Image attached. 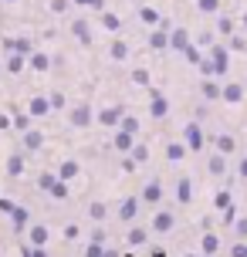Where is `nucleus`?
<instances>
[{
  "label": "nucleus",
  "instance_id": "1",
  "mask_svg": "<svg viewBox=\"0 0 247 257\" xmlns=\"http://www.w3.org/2000/svg\"><path fill=\"white\" fill-rule=\"evenodd\" d=\"M207 58L213 61V78H220V81H223V78L230 75V58H234V51L227 48V41H223V44H220V41H213V44L207 48Z\"/></svg>",
  "mask_w": 247,
  "mask_h": 257
},
{
  "label": "nucleus",
  "instance_id": "2",
  "mask_svg": "<svg viewBox=\"0 0 247 257\" xmlns=\"http://www.w3.org/2000/svg\"><path fill=\"white\" fill-rule=\"evenodd\" d=\"M91 122H95V108H91L88 98H81V102H75L68 108V125L71 128H88Z\"/></svg>",
  "mask_w": 247,
  "mask_h": 257
},
{
  "label": "nucleus",
  "instance_id": "3",
  "mask_svg": "<svg viewBox=\"0 0 247 257\" xmlns=\"http://www.w3.org/2000/svg\"><path fill=\"white\" fill-rule=\"evenodd\" d=\"M183 142L190 146V153H203V149L210 146V136L203 132V125L193 118V122H186V125H183Z\"/></svg>",
  "mask_w": 247,
  "mask_h": 257
},
{
  "label": "nucleus",
  "instance_id": "4",
  "mask_svg": "<svg viewBox=\"0 0 247 257\" xmlns=\"http://www.w3.org/2000/svg\"><path fill=\"white\" fill-rule=\"evenodd\" d=\"M139 206H143V196H122L118 200V210H115V217L118 223H136V217H139Z\"/></svg>",
  "mask_w": 247,
  "mask_h": 257
},
{
  "label": "nucleus",
  "instance_id": "5",
  "mask_svg": "<svg viewBox=\"0 0 247 257\" xmlns=\"http://www.w3.org/2000/svg\"><path fill=\"white\" fill-rule=\"evenodd\" d=\"M122 115H126V108H122L118 102H112V105H102V108L95 112V122H98L102 128H118Z\"/></svg>",
  "mask_w": 247,
  "mask_h": 257
},
{
  "label": "nucleus",
  "instance_id": "6",
  "mask_svg": "<svg viewBox=\"0 0 247 257\" xmlns=\"http://www.w3.org/2000/svg\"><path fill=\"white\" fill-rule=\"evenodd\" d=\"M27 112H31L34 118H48L54 112L51 95H44V91H31V98H27Z\"/></svg>",
  "mask_w": 247,
  "mask_h": 257
},
{
  "label": "nucleus",
  "instance_id": "7",
  "mask_svg": "<svg viewBox=\"0 0 247 257\" xmlns=\"http://www.w3.org/2000/svg\"><path fill=\"white\" fill-rule=\"evenodd\" d=\"M139 196H143V203L159 206L163 200H166V186H163V180H146L143 190H139Z\"/></svg>",
  "mask_w": 247,
  "mask_h": 257
},
{
  "label": "nucleus",
  "instance_id": "8",
  "mask_svg": "<svg viewBox=\"0 0 247 257\" xmlns=\"http://www.w3.org/2000/svg\"><path fill=\"white\" fill-rule=\"evenodd\" d=\"M173 227H176V213L156 206V213H153V220H149V230H153V233H169Z\"/></svg>",
  "mask_w": 247,
  "mask_h": 257
},
{
  "label": "nucleus",
  "instance_id": "9",
  "mask_svg": "<svg viewBox=\"0 0 247 257\" xmlns=\"http://www.w3.org/2000/svg\"><path fill=\"white\" fill-rule=\"evenodd\" d=\"M149 115L159 118V122H163V118H169V98L159 88H149Z\"/></svg>",
  "mask_w": 247,
  "mask_h": 257
},
{
  "label": "nucleus",
  "instance_id": "10",
  "mask_svg": "<svg viewBox=\"0 0 247 257\" xmlns=\"http://www.w3.org/2000/svg\"><path fill=\"white\" fill-rule=\"evenodd\" d=\"M200 98H203V102H220L223 98V81L220 78H200Z\"/></svg>",
  "mask_w": 247,
  "mask_h": 257
},
{
  "label": "nucleus",
  "instance_id": "11",
  "mask_svg": "<svg viewBox=\"0 0 247 257\" xmlns=\"http://www.w3.org/2000/svg\"><path fill=\"white\" fill-rule=\"evenodd\" d=\"M44 142H48V136H44L41 128H27V132H21V149H24V153H41Z\"/></svg>",
  "mask_w": 247,
  "mask_h": 257
},
{
  "label": "nucleus",
  "instance_id": "12",
  "mask_svg": "<svg viewBox=\"0 0 247 257\" xmlns=\"http://www.w3.org/2000/svg\"><path fill=\"white\" fill-rule=\"evenodd\" d=\"M210 146L223 156H237V136L234 132H220V136H210Z\"/></svg>",
  "mask_w": 247,
  "mask_h": 257
},
{
  "label": "nucleus",
  "instance_id": "13",
  "mask_svg": "<svg viewBox=\"0 0 247 257\" xmlns=\"http://www.w3.org/2000/svg\"><path fill=\"white\" fill-rule=\"evenodd\" d=\"M24 169H27V159H24V153H21V149H17V153H11L7 159H4V173H7L11 180L24 176Z\"/></svg>",
  "mask_w": 247,
  "mask_h": 257
},
{
  "label": "nucleus",
  "instance_id": "14",
  "mask_svg": "<svg viewBox=\"0 0 247 257\" xmlns=\"http://www.w3.org/2000/svg\"><path fill=\"white\" fill-rule=\"evenodd\" d=\"M132 146H136V136H132V132H126V128H115V132H112V149H115L118 156H129Z\"/></svg>",
  "mask_w": 247,
  "mask_h": 257
},
{
  "label": "nucleus",
  "instance_id": "15",
  "mask_svg": "<svg viewBox=\"0 0 247 257\" xmlns=\"http://www.w3.org/2000/svg\"><path fill=\"white\" fill-rule=\"evenodd\" d=\"M27 244L48 247L51 244V227H48V223H31V227H27Z\"/></svg>",
  "mask_w": 247,
  "mask_h": 257
},
{
  "label": "nucleus",
  "instance_id": "16",
  "mask_svg": "<svg viewBox=\"0 0 247 257\" xmlns=\"http://www.w3.org/2000/svg\"><path fill=\"white\" fill-rule=\"evenodd\" d=\"M71 38L78 41L81 48H91V27H88V21H85V17H75V21H71Z\"/></svg>",
  "mask_w": 247,
  "mask_h": 257
},
{
  "label": "nucleus",
  "instance_id": "17",
  "mask_svg": "<svg viewBox=\"0 0 247 257\" xmlns=\"http://www.w3.org/2000/svg\"><path fill=\"white\" fill-rule=\"evenodd\" d=\"M27 68H31V71H38V75H48V71L54 68V58L48 51H34L31 58H27Z\"/></svg>",
  "mask_w": 247,
  "mask_h": 257
},
{
  "label": "nucleus",
  "instance_id": "18",
  "mask_svg": "<svg viewBox=\"0 0 247 257\" xmlns=\"http://www.w3.org/2000/svg\"><path fill=\"white\" fill-rule=\"evenodd\" d=\"M24 68H27V54H21V51H11V54H4V71L7 75H24Z\"/></svg>",
  "mask_w": 247,
  "mask_h": 257
},
{
  "label": "nucleus",
  "instance_id": "19",
  "mask_svg": "<svg viewBox=\"0 0 247 257\" xmlns=\"http://www.w3.org/2000/svg\"><path fill=\"white\" fill-rule=\"evenodd\" d=\"M227 163H230V156H223V153H217V149H213V153L207 156V173L213 176V180H220L223 173H227Z\"/></svg>",
  "mask_w": 247,
  "mask_h": 257
},
{
  "label": "nucleus",
  "instance_id": "20",
  "mask_svg": "<svg viewBox=\"0 0 247 257\" xmlns=\"http://www.w3.org/2000/svg\"><path fill=\"white\" fill-rule=\"evenodd\" d=\"M108 58H112L115 64L129 61V58H132V48H129V41H126V38H112V44H108Z\"/></svg>",
  "mask_w": 247,
  "mask_h": 257
},
{
  "label": "nucleus",
  "instance_id": "21",
  "mask_svg": "<svg viewBox=\"0 0 247 257\" xmlns=\"http://www.w3.org/2000/svg\"><path fill=\"white\" fill-rule=\"evenodd\" d=\"M186 156H190V146H186L183 139H169L166 142V163H173V166H176V163H183Z\"/></svg>",
  "mask_w": 247,
  "mask_h": 257
},
{
  "label": "nucleus",
  "instance_id": "22",
  "mask_svg": "<svg viewBox=\"0 0 247 257\" xmlns=\"http://www.w3.org/2000/svg\"><path fill=\"white\" fill-rule=\"evenodd\" d=\"M193 44V38H190V31L186 27H176V31H169V51H176V54H183L186 48Z\"/></svg>",
  "mask_w": 247,
  "mask_h": 257
},
{
  "label": "nucleus",
  "instance_id": "23",
  "mask_svg": "<svg viewBox=\"0 0 247 257\" xmlns=\"http://www.w3.org/2000/svg\"><path fill=\"white\" fill-rule=\"evenodd\" d=\"M146 44H149V51H169V27H163L159 24L156 31H153V34H149V41H146Z\"/></svg>",
  "mask_w": 247,
  "mask_h": 257
},
{
  "label": "nucleus",
  "instance_id": "24",
  "mask_svg": "<svg viewBox=\"0 0 247 257\" xmlns=\"http://www.w3.org/2000/svg\"><path fill=\"white\" fill-rule=\"evenodd\" d=\"M223 105H240L244 102V85L240 81H223Z\"/></svg>",
  "mask_w": 247,
  "mask_h": 257
},
{
  "label": "nucleus",
  "instance_id": "25",
  "mask_svg": "<svg viewBox=\"0 0 247 257\" xmlns=\"http://www.w3.org/2000/svg\"><path fill=\"white\" fill-rule=\"evenodd\" d=\"M176 203L180 206L193 203V180H190V176H180V180H176Z\"/></svg>",
  "mask_w": 247,
  "mask_h": 257
},
{
  "label": "nucleus",
  "instance_id": "26",
  "mask_svg": "<svg viewBox=\"0 0 247 257\" xmlns=\"http://www.w3.org/2000/svg\"><path fill=\"white\" fill-rule=\"evenodd\" d=\"M146 240H149V227H136V223L126 227V244L129 247H143Z\"/></svg>",
  "mask_w": 247,
  "mask_h": 257
},
{
  "label": "nucleus",
  "instance_id": "27",
  "mask_svg": "<svg viewBox=\"0 0 247 257\" xmlns=\"http://www.w3.org/2000/svg\"><path fill=\"white\" fill-rule=\"evenodd\" d=\"M78 173H81V163H78V159H61V163H58V176H61L65 183H75V176H78Z\"/></svg>",
  "mask_w": 247,
  "mask_h": 257
},
{
  "label": "nucleus",
  "instance_id": "28",
  "mask_svg": "<svg viewBox=\"0 0 247 257\" xmlns=\"http://www.w3.org/2000/svg\"><path fill=\"white\" fill-rule=\"evenodd\" d=\"M11 223H14V230H17V233L27 230V227H31V213H27L24 206H14V210H11Z\"/></svg>",
  "mask_w": 247,
  "mask_h": 257
},
{
  "label": "nucleus",
  "instance_id": "29",
  "mask_svg": "<svg viewBox=\"0 0 247 257\" xmlns=\"http://www.w3.org/2000/svg\"><path fill=\"white\" fill-rule=\"evenodd\" d=\"M88 217L95 220V223H105V217H108V203H105V200H91L88 203Z\"/></svg>",
  "mask_w": 247,
  "mask_h": 257
},
{
  "label": "nucleus",
  "instance_id": "30",
  "mask_svg": "<svg viewBox=\"0 0 247 257\" xmlns=\"http://www.w3.org/2000/svg\"><path fill=\"white\" fill-rule=\"evenodd\" d=\"M200 250H203V254H217V250H220V237H217L213 230H207L203 237H200Z\"/></svg>",
  "mask_w": 247,
  "mask_h": 257
},
{
  "label": "nucleus",
  "instance_id": "31",
  "mask_svg": "<svg viewBox=\"0 0 247 257\" xmlns=\"http://www.w3.org/2000/svg\"><path fill=\"white\" fill-rule=\"evenodd\" d=\"M129 85H139V88H149V68H132L129 71Z\"/></svg>",
  "mask_w": 247,
  "mask_h": 257
},
{
  "label": "nucleus",
  "instance_id": "32",
  "mask_svg": "<svg viewBox=\"0 0 247 257\" xmlns=\"http://www.w3.org/2000/svg\"><path fill=\"white\" fill-rule=\"evenodd\" d=\"M58 183H61V176H58V169H54V173H48V169H44V173L38 176V186H41L44 193H51L54 186H58Z\"/></svg>",
  "mask_w": 247,
  "mask_h": 257
},
{
  "label": "nucleus",
  "instance_id": "33",
  "mask_svg": "<svg viewBox=\"0 0 247 257\" xmlns=\"http://www.w3.org/2000/svg\"><path fill=\"white\" fill-rule=\"evenodd\" d=\"M227 48H230L234 54H247V38L240 34V31H234V34L227 38Z\"/></svg>",
  "mask_w": 247,
  "mask_h": 257
},
{
  "label": "nucleus",
  "instance_id": "34",
  "mask_svg": "<svg viewBox=\"0 0 247 257\" xmlns=\"http://www.w3.org/2000/svg\"><path fill=\"white\" fill-rule=\"evenodd\" d=\"M234 31H237L234 17H227V14H220V17H217V34H220V38H230Z\"/></svg>",
  "mask_w": 247,
  "mask_h": 257
},
{
  "label": "nucleus",
  "instance_id": "35",
  "mask_svg": "<svg viewBox=\"0 0 247 257\" xmlns=\"http://www.w3.org/2000/svg\"><path fill=\"white\" fill-rule=\"evenodd\" d=\"M31 122H34L31 112H14V132H27V128H34Z\"/></svg>",
  "mask_w": 247,
  "mask_h": 257
},
{
  "label": "nucleus",
  "instance_id": "36",
  "mask_svg": "<svg viewBox=\"0 0 247 257\" xmlns=\"http://www.w3.org/2000/svg\"><path fill=\"white\" fill-rule=\"evenodd\" d=\"M139 21H143V24H149V27H159V24H163L156 7H143V11H139Z\"/></svg>",
  "mask_w": 247,
  "mask_h": 257
},
{
  "label": "nucleus",
  "instance_id": "37",
  "mask_svg": "<svg viewBox=\"0 0 247 257\" xmlns=\"http://www.w3.org/2000/svg\"><path fill=\"white\" fill-rule=\"evenodd\" d=\"M102 27H105V31H112V34H118V27H122V21H118V14H112V11H102Z\"/></svg>",
  "mask_w": 247,
  "mask_h": 257
},
{
  "label": "nucleus",
  "instance_id": "38",
  "mask_svg": "<svg viewBox=\"0 0 247 257\" xmlns=\"http://www.w3.org/2000/svg\"><path fill=\"white\" fill-rule=\"evenodd\" d=\"M183 58H186V61H190V64H200V61H203V58H207V54H203V48H200V44H196V41H193V44H190V48L183 51Z\"/></svg>",
  "mask_w": 247,
  "mask_h": 257
},
{
  "label": "nucleus",
  "instance_id": "39",
  "mask_svg": "<svg viewBox=\"0 0 247 257\" xmlns=\"http://www.w3.org/2000/svg\"><path fill=\"white\" fill-rule=\"evenodd\" d=\"M196 11L213 17V14H220V0H196Z\"/></svg>",
  "mask_w": 247,
  "mask_h": 257
},
{
  "label": "nucleus",
  "instance_id": "40",
  "mask_svg": "<svg viewBox=\"0 0 247 257\" xmlns=\"http://www.w3.org/2000/svg\"><path fill=\"white\" fill-rule=\"evenodd\" d=\"M132 159H136L139 166L149 163V146H146V142H136V146H132Z\"/></svg>",
  "mask_w": 247,
  "mask_h": 257
},
{
  "label": "nucleus",
  "instance_id": "41",
  "mask_svg": "<svg viewBox=\"0 0 247 257\" xmlns=\"http://www.w3.org/2000/svg\"><path fill=\"white\" fill-rule=\"evenodd\" d=\"M213 206H217V210H227V206H230V190H217L213 193Z\"/></svg>",
  "mask_w": 247,
  "mask_h": 257
},
{
  "label": "nucleus",
  "instance_id": "42",
  "mask_svg": "<svg viewBox=\"0 0 247 257\" xmlns=\"http://www.w3.org/2000/svg\"><path fill=\"white\" fill-rule=\"evenodd\" d=\"M118 128H126V132H132V136H139V118H132V115H122V122H118Z\"/></svg>",
  "mask_w": 247,
  "mask_h": 257
},
{
  "label": "nucleus",
  "instance_id": "43",
  "mask_svg": "<svg viewBox=\"0 0 247 257\" xmlns=\"http://www.w3.org/2000/svg\"><path fill=\"white\" fill-rule=\"evenodd\" d=\"M21 257H48V247H38V244H24V254Z\"/></svg>",
  "mask_w": 247,
  "mask_h": 257
},
{
  "label": "nucleus",
  "instance_id": "44",
  "mask_svg": "<svg viewBox=\"0 0 247 257\" xmlns=\"http://www.w3.org/2000/svg\"><path fill=\"white\" fill-rule=\"evenodd\" d=\"M118 169H122V173H129V176H132V173L139 169V163H136V159H132V153H129V156H122V163H118Z\"/></svg>",
  "mask_w": 247,
  "mask_h": 257
},
{
  "label": "nucleus",
  "instance_id": "45",
  "mask_svg": "<svg viewBox=\"0 0 247 257\" xmlns=\"http://www.w3.org/2000/svg\"><path fill=\"white\" fill-rule=\"evenodd\" d=\"M234 233H237V240H247V217L234 220Z\"/></svg>",
  "mask_w": 247,
  "mask_h": 257
},
{
  "label": "nucleus",
  "instance_id": "46",
  "mask_svg": "<svg viewBox=\"0 0 247 257\" xmlns=\"http://www.w3.org/2000/svg\"><path fill=\"white\" fill-rule=\"evenodd\" d=\"M48 95H51V105H54V112H58V108H65V91H61V88L48 91Z\"/></svg>",
  "mask_w": 247,
  "mask_h": 257
},
{
  "label": "nucleus",
  "instance_id": "47",
  "mask_svg": "<svg viewBox=\"0 0 247 257\" xmlns=\"http://www.w3.org/2000/svg\"><path fill=\"white\" fill-rule=\"evenodd\" d=\"M230 257H247V240H234L230 244Z\"/></svg>",
  "mask_w": 247,
  "mask_h": 257
},
{
  "label": "nucleus",
  "instance_id": "48",
  "mask_svg": "<svg viewBox=\"0 0 247 257\" xmlns=\"http://www.w3.org/2000/svg\"><path fill=\"white\" fill-rule=\"evenodd\" d=\"M7 128H14V115L0 108V132H7Z\"/></svg>",
  "mask_w": 247,
  "mask_h": 257
},
{
  "label": "nucleus",
  "instance_id": "49",
  "mask_svg": "<svg viewBox=\"0 0 247 257\" xmlns=\"http://www.w3.org/2000/svg\"><path fill=\"white\" fill-rule=\"evenodd\" d=\"M196 44H200V48H210V44H213V34H210V31H200V34H196Z\"/></svg>",
  "mask_w": 247,
  "mask_h": 257
},
{
  "label": "nucleus",
  "instance_id": "50",
  "mask_svg": "<svg viewBox=\"0 0 247 257\" xmlns=\"http://www.w3.org/2000/svg\"><path fill=\"white\" fill-rule=\"evenodd\" d=\"M78 237H81L78 223H68V227H65V240H78Z\"/></svg>",
  "mask_w": 247,
  "mask_h": 257
},
{
  "label": "nucleus",
  "instance_id": "51",
  "mask_svg": "<svg viewBox=\"0 0 247 257\" xmlns=\"http://www.w3.org/2000/svg\"><path fill=\"white\" fill-rule=\"evenodd\" d=\"M237 176H240V180L247 183V153L240 156V159H237Z\"/></svg>",
  "mask_w": 247,
  "mask_h": 257
},
{
  "label": "nucleus",
  "instance_id": "52",
  "mask_svg": "<svg viewBox=\"0 0 247 257\" xmlns=\"http://www.w3.org/2000/svg\"><path fill=\"white\" fill-rule=\"evenodd\" d=\"M102 250H105V244H95V240H91L88 250H85V257H102Z\"/></svg>",
  "mask_w": 247,
  "mask_h": 257
},
{
  "label": "nucleus",
  "instance_id": "53",
  "mask_svg": "<svg viewBox=\"0 0 247 257\" xmlns=\"http://www.w3.org/2000/svg\"><path fill=\"white\" fill-rule=\"evenodd\" d=\"M68 11V0H51V14H65Z\"/></svg>",
  "mask_w": 247,
  "mask_h": 257
},
{
  "label": "nucleus",
  "instance_id": "54",
  "mask_svg": "<svg viewBox=\"0 0 247 257\" xmlns=\"http://www.w3.org/2000/svg\"><path fill=\"white\" fill-rule=\"evenodd\" d=\"M91 240H95V244H105V227H95V230H91Z\"/></svg>",
  "mask_w": 247,
  "mask_h": 257
},
{
  "label": "nucleus",
  "instance_id": "55",
  "mask_svg": "<svg viewBox=\"0 0 247 257\" xmlns=\"http://www.w3.org/2000/svg\"><path fill=\"white\" fill-rule=\"evenodd\" d=\"M14 206H17V203H11V200H4V196H0V213H7V217H11Z\"/></svg>",
  "mask_w": 247,
  "mask_h": 257
},
{
  "label": "nucleus",
  "instance_id": "56",
  "mask_svg": "<svg viewBox=\"0 0 247 257\" xmlns=\"http://www.w3.org/2000/svg\"><path fill=\"white\" fill-rule=\"evenodd\" d=\"M75 4H85V7H102V0H75Z\"/></svg>",
  "mask_w": 247,
  "mask_h": 257
},
{
  "label": "nucleus",
  "instance_id": "57",
  "mask_svg": "<svg viewBox=\"0 0 247 257\" xmlns=\"http://www.w3.org/2000/svg\"><path fill=\"white\" fill-rule=\"evenodd\" d=\"M102 257H118V254H115V250H108V247H105V250H102Z\"/></svg>",
  "mask_w": 247,
  "mask_h": 257
},
{
  "label": "nucleus",
  "instance_id": "58",
  "mask_svg": "<svg viewBox=\"0 0 247 257\" xmlns=\"http://www.w3.org/2000/svg\"><path fill=\"white\" fill-rule=\"evenodd\" d=\"M240 27H244V31H247V11L240 14Z\"/></svg>",
  "mask_w": 247,
  "mask_h": 257
},
{
  "label": "nucleus",
  "instance_id": "59",
  "mask_svg": "<svg viewBox=\"0 0 247 257\" xmlns=\"http://www.w3.org/2000/svg\"><path fill=\"white\" fill-rule=\"evenodd\" d=\"M4 75H7V71H4V61H0V78H4Z\"/></svg>",
  "mask_w": 247,
  "mask_h": 257
},
{
  "label": "nucleus",
  "instance_id": "60",
  "mask_svg": "<svg viewBox=\"0 0 247 257\" xmlns=\"http://www.w3.org/2000/svg\"><path fill=\"white\" fill-rule=\"evenodd\" d=\"M183 257H200V254H183Z\"/></svg>",
  "mask_w": 247,
  "mask_h": 257
},
{
  "label": "nucleus",
  "instance_id": "61",
  "mask_svg": "<svg viewBox=\"0 0 247 257\" xmlns=\"http://www.w3.org/2000/svg\"><path fill=\"white\" fill-rule=\"evenodd\" d=\"M4 4H17V0H4Z\"/></svg>",
  "mask_w": 247,
  "mask_h": 257
}]
</instances>
